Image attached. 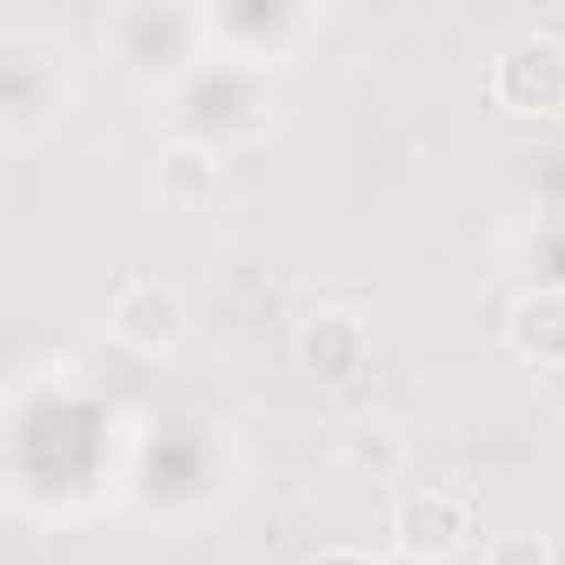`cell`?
I'll use <instances>...</instances> for the list:
<instances>
[{
    "label": "cell",
    "mask_w": 565,
    "mask_h": 565,
    "mask_svg": "<svg viewBox=\"0 0 565 565\" xmlns=\"http://www.w3.org/2000/svg\"><path fill=\"white\" fill-rule=\"evenodd\" d=\"M492 94H499L505 107H519V114H552V107H565V41L532 34V41L505 47L499 67H492Z\"/></svg>",
    "instance_id": "cell-1"
},
{
    "label": "cell",
    "mask_w": 565,
    "mask_h": 565,
    "mask_svg": "<svg viewBox=\"0 0 565 565\" xmlns=\"http://www.w3.org/2000/svg\"><path fill=\"white\" fill-rule=\"evenodd\" d=\"M393 532H399V545H406L413 558H452V552L472 539V505H466L459 492H446V486H426V492H413V499L399 505Z\"/></svg>",
    "instance_id": "cell-2"
},
{
    "label": "cell",
    "mask_w": 565,
    "mask_h": 565,
    "mask_svg": "<svg viewBox=\"0 0 565 565\" xmlns=\"http://www.w3.org/2000/svg\"><path fill=\"white\" fill-rule=\"evenodd\" d=\"M114 333L160 353L186 333V300L180 287H167V279H127V287L114 294Z\"/></svg>",
    "instance_id": "cell-3"
},
{
    "label": "cell",
    "mask_w": 565,
    "mask_h": 565,
    "mask_svg": "<svg viewBox=\"0 0 565 565\" xmlns=\"http://www.w3.org/2000/svg\"><path fill=\"white\" fill-rule=\"evenodd\" d=\"M505 333H512V353H519V360H532V366H565V294H558V287H532V294L512 307Z\"/></svg>",
    "instance_id": "cell-4"
},
{
    "label": "cell",
    "mask_w": 565,
    "mask_h": 565,
    "mask_svg": "<svg viewBox=\"0 0 565 565\" xmlns=\"http://www.w3.org/2000/svg\"><path fill=\"white\" fill-rule=\"evenodd\" d=\"M300 360L320 380H353L366 366V327H360V313H313L307 333H300Z\"/></svg>",
    "instance_id": "cell-5"
},
{
    "label": "cell",
    "mask_w": 565,
    "mask_h": 565,
    "mask_svg": "<svg viewBox=\"0 0 565 565\" xmlns=\"http://www.w3.org/2000/svg\"><path fill=\"white\" fill-rule=\"evenodd\" d=\"M213 180H220V160H213L206 147H193V140H180V147L160 160V200H173V206L213 200Z\"/></svg>",
    "instance_id": "cell-6"
},
{
    "label": "cell",
    "mask_w": 565,
    "mask_h": 565,
    "mask_svg": "<svg viewBox=\"0 0 565 565\" xmlns=\"http://www.w3.org/2000/svg\"><path fill=\"white\" fill-rule=\"evenodd\" d=\"M486 565H552V545L539 532H499L486 545Z\"/></svg>",
    "instance_id": "cell-7"
},
{
    "label": "cell",
    "mask_w": 565,
    "mask_h": 565,
    "mask_svg": "<svg viewBox=\"0 0 565 565\" xmlns=\"http://www.w3.org/2000/svg\"><path fill=\"white\" fill-rule=\"evenodd\" d=\"M313 565H373V558H360V552H327V558H313Z\"/></svg>",
    "instance_id": "cell-8"
}]
</instances>
